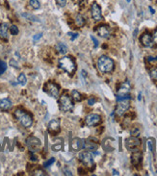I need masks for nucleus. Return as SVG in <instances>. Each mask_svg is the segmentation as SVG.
Instances as JSON below:
<instances>
[{
	"instance_id": "32",
	"label": "nucleus",
	"mask_w": 157,
	"mask_h": 176,
	"mask_svg": "<svg viewBox=\"0 0 157 176\" xmlns=\"http://www.w3.org/2000/svg\"><path fill=\"white\" fill-rule=\"evenodd\" d=\"M150 76L153 78V79H157V69H152L150 71Z\"/></svg>"
},
{
	"instance_id": "27",
	"label": "nucleus",
	"mask_w": 157,
	"mask_h": 176,
	"mask_svg": "<svg viewBox=\"0 0 157 176\" xmlns=\"http://www.w3.org/2000/svg\"><path fill=\"white\" fill-rule=\"evenodd\" d=\"M22 17H26L27 19H29V20H32V21H39V19L37 18L36 17H34V16H32V14H21Z\"/></svg>"
},
{
	"instance_id": "1",
	"label": "nucleus",
	"mask_w": 157,
	"mask_h": 176,
	"mask_svg": "<svg viewBox=\"0 0 157 176\" xmlns=\"http://www.w3.org/2000/svg\"><path fill=\"white\" fill-rule=\"evenodd\" d=\"M98 69L103 73H108L111 72L114 69V62L111 58L108 56L102 55L100 56L98 61Z\"/></svg>"
},
{
	"instance_id": "39",
	"label": "nucleus",
	"mask_w": 157,
	"mask_h": 176,
	"mask_svg": "<svg viewBox=\"0 0 157 176\" xmlns=\"http://www.w3.org/2000/svg\"><path fill=\"white\" fill-rule=\"evenodd\" d=\"M95 102H96V99H95V98H90V99L88 100V104L91 105V106H92V105L95 104Z\"/></svg>"
},
{
	"instance_id": "40",
	"label": "nucleus",
	"mask_w": 157,
	"mask_h": 176,
	"mask_svg": "<svg viewBox=\"0 0 157 176\" xmlns=\"http://www.w3.org/2000/svg\"><path fill=\"white\" fill-rule=\"evenodd\" d=\"M35 175H44V172L42 171V170H38L35 172Z\"/></svg>"
},
{
	"instance_id": "14",
	"label": "nucleus",
	"mask_w": 157,
	"mask_h": 176,
	"mask_svg": "<svg viewBox=\"0 0 157 176\" xmlns=\"http://www.w3.org/2000/svg\"><path fill=\"white\" fill-rule=\"evenodd\" d=\"M140 40H141L142 44H143V45L145 46V47H151L153 45V43H153L152 37L149 35L148 33H145L144 35L141 37Z\"/></svg>"
},
{
	"instance_id": "36",
	"label": "nucleus",
	"mask_w": 157,
	"mask_h": 176,
	"mask_svg": "<svg viewBox=\"0 0 157 176\" xmlns=\"http://www.w3.org/2000/svg\"><path fill=\"white\" fill-rule=\"evenodd\" d=\"M91 39L93 40V43H95V47L96 48V47L98 46V40H96V38H95V37H93V36H91Z\"/></svg>"
},
{
	"instance_id": "3",
	"label": "nucleus",
	"mask_w": 157,
	"mask_h": 176,
	"mask_svg": "<svg viewBox=\"0 0 157 176\" xmlns=\"http://www.w3.org/2000/svg\"><path fill=\"white\" fill-rule=\"evenodd\" d=\"M59 66L69 74H72L76 69L75 63L72 59V57H67V56L59 60Z\"/></svg>"
},
{
	"instance_id": "23",
	"label": "nucleus",
	"mask_w": 157,
	"mask_h": 176,
	"mask_svg": "<svg viewBox=\"0 0 157 176\" xmlns=\"http://www.w3.org/2000/svg\"><path fill=\"white\" fill-rule=\"evenodd\" d=\"M17 82H18V84H20V85H21V86H25V85H26V83H27V79H26L25 74L20 73V76H18V78H17Z\"/></svg>"
},
{
	"instance_id": "4",
	"label": "nucleus",
	"mask_w": 157,
	"mask_h": 176,
	"mask_svg": "<svg viewBox=\"0 0 157 176\" xmlns=\"http://www.w3.org/2000/svg\"><path fill=\"white\" fill-rule=\"evenodd\" d=\"M59 108L62 112H69L73 109L72 98L68 94H63L59 98Z\"/></svg>"
},
{
	"instance_id": "10",
	"label": "nucleus",
	"mask_w": 157,
	"mask_h": 176,
	"mask_svg": "<svg viewBox=\"0 0 157 176\" xmlns=\"http://www.w3.org/2000/svg\"><path fill=\"white\" fill-rule=\"evenodd\" d=\"M101 121V118L98 114H90L85 118V122L88 126H96Z\"/></svg>"
},
{
	"instance_id": "22",
	"label": "nucleus",
	"mask_w": 157,
	"mask_h": 176,
	"mask_svg": "<svg viewBox=\"0 0 157 176\" xmlns=\"http://www.w3.org/2000/svg\"><path fill=\"white\" fill-rule=\"evenodd\" d=\"M85 18L81 16V14H77V16L75 17V23L77 26H79V27H82V26H84L85 25Z\"/></svg>"
},
{
	"instance_id": "24",
	"label": "nucleus",
	"mask_w": 157,
	"mask_h": 176,
	"mask_svg": "<svg viewBox=\"0 0 157 176\" xmlns=\"http://www.w3.org/2000/svg\"><path fill=\"white\" fill-rule=\"evenodd\" d=\"M29 4L33 9H35V10L40 9V7H41V3L39 0H30Z\"/></svg>"
},
{
	"instance_id": "29",
	"label": "nucleus",
	"mask_w": 157,
	"mask_h": 176,
	"mask_svg": "<svg viewBox=\"0 0 157 176\" xmlns=\"http://www.w3.org/2000/svg\"><path fill=\"white\" fill-rule=\"evenodd\" d=\"M10 33L12 34L13 36H16L18 34V28L17 27L16 25H12L10 27Z\"/></svg>"
},
{
	"instance_id": "33",
	"label": "nucleus",
	"mask_w": 157,
	"mask_h": 176,
	"mask_svg": "<svg viewBox=\"0 0 157 176\" xmlns=\"http://www.w3.org/2000/svg\"><path fill=\"white\" fill-rule=\"evenodd\" d=\"M57 3L60 7H65L67 4V0H57Z\"/></svg>"
},
{
	"instance_id": "41",
	"label": "nucleus",
	"mask_w": 157,
	"mask_h": 176,
	"mask_svg": "<svg viewBox=\"0 0 157 176\" xmlns=\"http://www.w3.org/2000/svg\"><path fill=\"white\" fill-rule=\"evenodd\" d=\"M148 60L149 62H153V61H157V57L156 58H153V57H148Z\"/></svg>"
},
{
	"instance_id": "11",
	"label": "nucleus",
	"mask_w": 157,
	"mask_h": 176,
	"mask_svg": "<svg viewBox=\"0 0 157 176\" xmlns=\"http://www.w3.org/2000/svg\"><path fill=\"white\" fill-rule=\"evenodd\" d=\"M140 144H141L140 140H139V138H135V137H130L128 138H126V141H125L126 148H127L128 150H131V151L138 150L137 147L139 146Z\"/></svg>"
},
{
	"instance_id": "8",
	"label": "nucleus",
	"mask_w": 157,
	"mask_h": 176,
	"mask_svg": "<svg viewBox=\"0 0 157 176\" xmlns=\"http://www.w3.org/2000/svg\"><path fill=\"white\" fill-rule=\"evenodd\" d=\"M26 144H27L28 148L33 152L38 151L41 147V141L39 138H37L35 137H30L26 141Z\"/></svg>"
},
{
	"instance_id": "6",
	"label": "nucleus",
	"mask_w": 157,
	"mask_h": 176,
	"mask_svg": "<svg viewBox=\"0 0 157 176\" xmlns=\"http://www.w3.org/2000/svg\"><path fill=\"white\" fill-rule=\"evenodd\" d=\"M44 91H46L50 96L54 97V98H58V97H59L60 89L55 83H52V82L47 83L46 85V87H44Z\"/></svg>"
},
{
	"instance_id": "31",
	"label": "nucleus",
	"mask_w": 157,
	"mask_h": 176,
	"mask_svg": "<svg viewBox=\"0 0 157 176\" xmlns=\"http://www.w3.org/2000/svg\"><path fill=\"white\" fill-rule=\"evenodd\" d=\"M68 35L70 37V40H74L78 37L77 33H68Z\"/></svg>"
},
{
	"instance_id": "35",
	"label": "nucleus",
	"mask_w": 157,
	"mask_h": 176,
	"mask_svg": "<svg viewBox=\"0 0 157 176\" xmlns=\"http://www.w3.org/2000/svg\"><path fill=\"white\" fill-rule=\"evenodd\" d=\"M52 149H53L54 151H58V150H60V149H62V144H56L52 147Z\"/></svg>"
},
{
	"instance_id": "28",
	"label": "nucleus",
	"mask_w": 157,
	"mask_h": 176,
	"mask_svg": "<svg viewBox=\"0 0 157 176\" xmlns=\"http://www.w3.org/2000/svg\"><path fill=\"white\" fill-rule=\"evenodd\" d=\"M6 69H7V65H6V63L0 60V75L4 73V72L6 71Z\"/></svg>"
},
{
	"instance_id": "38",
	"label": "nucleus",
	"mask_w": 157,
	"mask_h": 176,
	"mask_svg": "<svg viewBox=\"0 0 157 176\" xmlns=\"http://www.w3.org/2000/svg\"><path fill=\"white\" fill-rule=\"evenodd\" d=\"M152 40H153V43H157V30L154 32V34H153Z\"/></svg>"
},
{
	"instance_id": "37",
	"label": "nucleus",
	"mask_w": 157,
	"mask_h": 176,
	"mask_svg": "<svg viewBox=\"0 0 157 176\" xmlns=\"http://www.w3.org/2000/svg\"><path fill=\"white\" fill-rule=\"evenodd\" d=\"M42 37H43V34H37L36 36L33 37V40H38L39 39L42 38Z\"/></svg>"
},
{
	"instance_id": "7",
	"label": "nucleus",
	"mask_w": 157,
	"mask_h": 176,
	"mask_svg": "<svg viewBox=\"0 0 157 176\" xmlns=\"http://www.w3.org/2000/svg\"><path fill=\"white\" fill-rule=\"evenodd\" d=\"M91 13L92 17L95 21H99L102 19V13H101V8L99 7L98 3L93 2L91 6Z\"/></svg>"
},
{
	"instance_id": "42",
	"label": "nucleus",
	"mask_w": 157,
	"mask_h": 176,
	"mask_svg": "<svg viewBox=\"0 0 157 176\" xmlns=\"http://www.w3.org/2000/svg\"><path fill=\"white\" fill-rule=\"evenodd\" d=\"M112 174H113V175H119V171L118 170H113V173H112Z\"/></svg>"
},
{
	"instance_id": "12",
	"label": "nucleus",
	"mask_w": 157,
	"mask_h": 176,
	"mask_svg": "<svg viewBox=\"0 0 157 176\" xmlns=\"http://www.w3.org/2000/svg\"><path fill=\"white\" fill-rule=\"evenodd\" d=\"M88 149V150H96L98 148V140L95 138H89L88 140H86L84 141V147Z\"/></svg>"
},
{
	"instance_id": "43",
	"label": "nucleus",
	"mask_w": 157,
	"mask_h": 176,
	"mask_svg": "<svg viewBox=\"0 0 157 176\" xmlns=\"http://www.w3.org/2000/svg\"><path fill=\"white\" fill-rule=\"evenodd\" d=\"M149 10H150V13H151V14H154V13H155V11L153 10V9L151 8V7H149Z\"/></svg>"
},
{
	"instance_id": "13",
	"label": "nucleus",
	"mask_w": 157,
	"mask_h": 176,
	"mask_svg": "<svg viewBox=\"0 0 157 176\" xmlns=\"http://www.w3.org/2000/svg\"><path fill=\"white\" fill-rule=\"evenodd\" d=\"M130 89H131V85H130L129 81L123 82L118 89V95H127Z\"/></svg>"
},
{
	"instance_id": "17",
	"label": "nucleus",
	"mask_w": 157,
	"mask_h": 176,
	"mask_svg": "<svg viewBox=\"0 0 157 176\" xmlns=\"http://www.w3.org/2000/svg\"><path fill=\"white\" fill-rule=\"evenodd\" d=\"M13 106V103L9 98H4L0 100V110L1 111H9Z\"/></svg>"
},
{
	"instance_id": "19",
	"label": "nucleus",
	"mask_w": 157,
	"mask_h": 176,
	"mask_svg": "<svg viewBox=\"0 0 157 176\" xmlns=\"http://www.w3.org/2000/svg\"><path fill=\"white\" fill-rule=\"evenodd\" d=\"M8 31H9V26L7 23L0 24V38L3 40L8 39Z\"/></svg>"
},
{
	"instance_id": "20",
	"label": "nucleus",
	"mask_w": 157,
	"mask_h": 176,
	"mask_svg": "<svg viewBox=\"0 0 157 176\" xmlns=\"http://www.w3.org/2000/svg\"><path fill=\"white\" fill-rule=\"evenodd\" d=\"M131 161H132V164L137 166V164H139L142 161V154L141 152H139L138 150H134L133 151V154H132V158H131Z\"/></svg>"
},
{
	"instance_id": "2",
	"label": "nucleus",
	"mask_w": 157,
	"mask_h": 176,
	"mask_svg": "<svg viewBox=\"0 0 157 176\" xmlns=\"http://www.w3.org/2000/svg\"><path fill=\"white\" fill-rule=\"evenodd\" d=\"M14 117L17 118L18 122L23 127H25V128H29L33 124V119L31 118V115L26 113V112H24L23 110H20V109L16 110V112H14Z\"/></svg>"
},
{
	"instance_id": "18",
	"label": "nucleus",
	"mask_w": 157,
	"mask_h": 176,
	"mask_svg": "<svg viewBox=\"0 0 157 176\" xmlns=\"http://www.w3.org/2000/svg\"><path fill=\"white\" fill-rule=\"evenodd\" d=\"M48 130L51 133H57L60 130V122L57 119H52L48 124Z\"/></svg>"
},
{
	"instance_id": "44",
	"label": "nucleus",
	"mask_w": 157,
	"mask_h": 176,
	"mask_svg": "<svg viewBox=\"0 0 157 176\" xmlns=\"http://www.w3.org/2000/svg\"><path fill=\"white\" fill-rule=\"evenodd\" d=\"M126 1H127V2H130V1H131V0H126Z\"/></svg>"
},
{
	"instance_id": "25",
	"label": "nucleus",
	"mask_w": 157,
	"mask_h": 176,
	"mask_svg": "<svg viewBox=\"0 0 157 176\" xmlns=\"http://www.w3.org/2000/svg\"><path fill=\"white\" fill-rule=\"evenodd\" d=\"M72 98H73L74 101H77V102L81 101V94L77 91H72Z\"/></svg>"
},
{
	"instance_id": "26",
	"label": "nucleus",
	"mask_w": 157,
	"mask_h": 176,
	"mask_svg": "<svg viewBox=\"0 0 157 176\" xmlns=\"http://www.w3.org/2000/svg\"><path fill=\"white\" fill-rule=\"evenodd\" d=\"M148 146L151 152L154 151V140L153 138H148Z\"/></svg>"
},
{
	"instance_id": "21",
	"label": "nucleus",
	"mask_w": 157,
	"mask_h": 176,
	"mask_svg": "<svg viewBox=\"0 0 157 176\" xmlns=\"http://www.w3.org/2000/svg\"><path fill=\"white\" fill-rule=\"evenodd\" d=\"M56 50H57L60 54H66L67 52L69 51V48L64 43H57V45H56Z\"/></svg>"
},
{
	"instance_id": "34",
	"label": "nucleus",
	"mask_w": 157,
	"mask_h": 176,
	"mask_svg": "<svg viewBox=\"0 0 157 176\" xmlns=\"http://www.w3.org/2000/svg\"><path fill=\"white\" fill-rule=\"evenodd\" d=\"M10 65L14 66V67H16V69H18V65H17V63L14 61V60H11V62H10Z\"/></svg>"
},
{
	"instance_id": "16",
	"label": "nucleus",
	"mask_w": 157,
	"mask_h": 176,
	"mask_svg": "<svg viewBox=\"0 0 157 176\" xmlns=\"http://www.w3.org/2000/svg\"><path fill=\"white\" fill-rule=\"evenodd\" d=\"M84 147V141L79 138H74L72 141V148L74 151H79Z\"/></svg>"
},
{
	"instance_id": "9",
	"label": "nucleus",
	"mask_w": 157,
	"mask_h": 176,
	"mask_svg": "<svg viewBox=\"0 0 157 176\" xmlns=\"http://www.w3.org/2000/svg\"><path fill=\"white\" fill-rule=\"evenodd\" d=\"M79 159L87 167H92L93 164V157L92 155V153H90L88 151L81 152L79 154Z\"/></svg>"
},
{
	"instance_id": "5",
	"label": "nucleus",
	"mask_w": 157,
	"mask_h": 176,
	"mask_svg": "<svg viewBox=\"0 0 157 176\" xmlns=\"http://www.w3.org/2000/svg\"><path fill=\"white\" fill-rule=\"evenodd\" d=\"M130 107V103H129V99H122L119 100L117 109H116V113L118 115H123L126 111L129 109Z\"/></svg>"
},
{
	"instance_id": "15",
	"label": "nucleus",
	"mask_w": 157,
	"mask_h": 176,
	"mask_svg": "<svg viewBox=\"0 0 157 176\" xmlns=\"http://www.w3.org/2000/svg\"><path fill=\"white\" fill-rule=\"evenodd\" d=\"M96 32H98V36H100L101 38L107 39V38H109V36H110V29H109V26H107V25L98 26Z\"/></svg>"
},
{
	"instance_id": "30",
	"label": "nucleus",
	"mask_w": 157,
	"mask_h": 176,
	"mask_svg": "<svg viewBox=\"0 0 157 176\" xmlns=\"http://www.w3.org/2000/svg\"><path fill=\"white\" fill-rule=\"evenodd\" d=\"M55 162V158H51L49 159L48 161H46V162H44L43 163V167H50L52 164H53Z\"/></svg>"
}]
</instances>
